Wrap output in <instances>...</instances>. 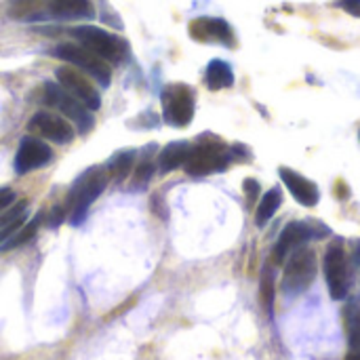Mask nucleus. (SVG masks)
Here are the masks:
<instances>
[{"instance_id":"f257e3e1","label":"nucleus","mask_w":360,"mask_h":360,"mask_svg":"<svg viewBox=\"0 0 360 360\" xmlns=\"http://www.w3.org/2000/svg\"><path fill=\"white\" fill-rule=\"evenodd\" d=\"M108 181H110V177H108L105 167H91L74 179V184L68 192V198H65V207H63L72 226H80V221L86 217L91 205L105 190Z\"/></svg>"},{"instance_id":"f03ea898","label":"nucleus","mask_w":360,"mask_h":360,"mask_svg":"<svg viewBox=\"0 0 360 360\" xmlns=\"http://www.w3.org/2000/svg\"><path fill=\"white\" fill-rule=\"evenodd\" d=\"M232 162L230 148L215 135H200L196 143H190L188 158L184 162V169L188 175H211L226 171Z\"/></svg>"},{"instance_id":"7ed1b4c3","label":"nucleus","mask_w":360,"mask_h":360,"mask_svg":"<svg viewBox=\"0 0 360 360\" xmlns=\"http://www.w3.org/2000/svg\"><path fill=\"white\" fill-rule=\"evenodd\" d=\"M70 34L78 40V44H82L84 49H89L108 63H122L129 57V42L103 27L78 25L72 27Z\"/></svg>"},{"instance_id":"20e7f679","label":"nucleus","mask_w":360,"mask_h":360,"mask_svg":"<svg viewBox=\"0 0 360 360\" xmlns=\"http://www.w3.org/2000/svg\"><path fill=\"white\" fill-rule=\"evenodd\" d=\"M323 268H325V278H327V287H329L331 297L333 300H346V295L352 289L354 272H352L350 255H348L342 240H333L327 247Z\"/></svg>"},{"instance_id":"39448f33","label":"nucleus","mask_w":360,"mask_h":360,"mask_svg":"<svg viewBox=\"0 0 360 360\" xmlns=\"http://www.w3.org/2000/svg\"><path fill=\"white\" fill-rule=\"evenodd\" d=\"M55 57L68 61L70 65H74L76 70L89 74L91 78H95L101 86H108L110 80H112V70H110V63L103 61L101 57H97L95 53H91L89 49H84L82 44L78 42H61L55 46L53 51Z\"/></svg>"},{"instance_id":"423d86ee","label":"nucleus","mask_w":360,"mask_h":360,"mask_svg":"<svg viewBox=\"0 0 360 360\" xmlns=\"http://www.w3.org/2000/svg\"><path fill=\"white\" fill-rule=\"evenodd\" d=\"M162 118L167 124L171 127H188L194 118V105H196V95L192 91V86L184 84V82H175L165 86L162 95Z\"/></svg>"},{"instance_id":"0eeeda50","label":"nucleus","mask_w":360,"mask_h":360,"mask_svg":"<svg viewBox=\"0 0 360 360\" xmlns=\"http://www.w3.org/2000/svg\"><path fill=\"white\" fill-rule=\"evenodd\" d=\"M44 103L55 108L57 112H61L63 118H68L70 122H74L82 135L95 127L93 110H89L84 103H80L76 97H72L61 84H53V82L44 84Z\"/></svg>"},{"instance_id":"6e6552de","label":"nucleus","mask_w":360,"mask_h":360,"mask_svg":"<svg viewBox=\"0 0 360 360\" xmlns=\"http://www.w3.org/2000/svg\"><path fill=\"white\" fill-rule=\"evenodd\" d=\"M289 264L283 276V293L285 295H300L304 293L316 278V255L312 249L300 247L289 255Z\"/></svg>"},{"instance_id":"1a4fd4ad","label":"nucleus","mask_w":360,"mask_h":360,"mask_svg":"<svg viewBox=\"0 0 360 360\" xmlns=\"http://www.w3.org/2000/svg\"><path fill=\"white\" fill-rule=\"evenodd\" d=\"M329 230L321 226V221H291L278 236V243L272 249V262L274 264H283L295 249L304 247L306 240L310 238H321L327 236Z\"/></svg>"},{"instance_id":"9d476101","label":"nucleus","mask_w":360,"mask_h":360,"mask_svg":"<svg viewBox=\"0 0 360 360\" xmlns=\"http://www.w3.org/2000/svg\"><path fill=\"white\" fill-rule=\"evenodd\" d=\"M57 80L59 84L72 95L76 97L80 103H84L89 110H99L101 108V95L99 91L93 86V82L74 65H63L57 70Z\"/></svg>"},{"instance_id":"9b49d317","label":"nucleus","mask_w":360,"mask_h":360,"mask_svg":"<svg viewBox=\"0 0 360 360\" xmlns=\"http://www.w3.org/2000/svg\"><path fill=\"white\" fill-rule=\"evenodd\" d=\"M53 160V150L46 141L42 139H36V137H23L19 148H17V154H15V160H13V167H15V173L17 175H25L34 169H42L46 167L49 162Z\"/></svg>"},{"instance_id":"f8f14e48","label":"nucleus","mask_w":360,"mask_h":360,"mask_svg":"<svg viewBox=\"0 0 360 360\" xmlns=\"http://www.w3.org/2000/svg\"><path fill=\"white\" fill-rule=\"evenodd\" d=\"M27 131H32L34 135H40L53 143H61V146L70 143L74 139L72 124L63 116H57L53 112H36L27 122Z\"/></svg>"},{"instance_id":"ddd939ff","label":"nucleus","mask_w":360,"mask_h":360,"mask_svg":"<svg viewBox=\"0 0 360 360\" xmlns=\"http://www.w3.org/2000/svg\"><path fill=\"white\" fill-rule=\"evenodd\" d=\"M190 36L198 42H217L224 46H236L232 25L219 17H198L190 23Z\"/></svg>"},{"instance_id":"4468645a","label":"nucleus","mask_w":360,"mask_h":360,"mask_svg":"<svg viewBox=\"0 0 360 360\" xmlns=\"http://www.w3.org/2000/svg\"><path fill=\"white\" fill-rule=\"evenodd\" d=\"M281 177L285 181V186L289 188V192L293 194V198L304 205V207H316L319 205V198H321V192H319V186L314 181H310L308 177H304L302 173L297 171H291L287 167H281Z\"/></svg>"},{"instance_id":"2eb2a0df","label":"nucleus","mask_w":360,"mask_h":360,"mask_svg":"<svg viewBox=\"0 0 360 360\" xmlns=\"http://www.w3.org/2000/svg\"><path fill=\"white\" fill-rule=\"evenodd\" d=\"M46 15L55 19H91L95 8L91 0H46Z\"/></svg>"},{"instance_id":"dca6fc26","label":"nucleus","mask_w":360,"mask_h":360,"mask_svg":"<svg viewBox=\"0 0 360 360\" xmlns=\"http://www.w3.org/2000/svg\"><path fill=\"white\" fill-rule=\"evenodd\" d=\"M25 217H27V202L25 200H19V202H13L4 213H0V247L6 243V238L25 224Z\"/></svg>"},{"instance_id":"f3484780","label":"nucleus","mask_w":360,"mask_h":360,"mask_svg":"<svg viewBox=\"0 0 360 360\" xmlns=\"http://www.w3.org/2000/svg\"><path fill=\"white\" fill-rule=\"evenodd\" d=\"M190 152V143L188 141H173L169 146L162 148V152L158 154V169L160 173H171L179 167H184L186 158Z\"/></svg>"},{"instance_id":"a211bd4d","label":"nucleus","mask_w":360,"mask_h":360,"mask_svg":"<svg viewBox=\"0 0 360 360\" xmlns=\"http://www.w3.org/2000/svg\"><path fill=\"white\" fill-rule=\"evenodd\" d=\"M346 333H348V354L346 360H360V306L350 304L344 312Z\"/></svg>"},{"instance_id":"6ab92c4d","label":"nucleus","mask_w":360,"mask_h":360,"mask_svg":"<svg viewBox=\"0 0 360 360\" xmlns=\"http://www.w3.org/2000/svg\"><path fill=\"white\" fill-rule=\"evenodd\" d=\"M154 150H156V146L154 143H150V146H146L141 152H137V165H135V169L131 171L133 173V184H131V188L133 190H141V188H146L148 184H150V179H152V175H154V160H152V154H154Z\"/></svg>"},{"instance_id":"aec40b11","label":"nucleus","mask_w":360,"mask_h":360,"mask_svg":"<svg viewBox=\"0 0 360 360\" xmlns=\"http://www.w3.org/2000/svg\"><path fill=\"white\" fill-rule=\"evenodd\" d=\"M205 82L211 91H221V89H230L234 84V72L230 68V63L221 61V59H213L207 65L205 72Z\"/></svg>"},{"instance_id":"412c9836","label":"nucleus","mask_w":360,"mask_h":360,"mask_svg":"<svg viewBox=\"0 0 360 360\" xmlns=\"http://www.w3.org/2000/svg\"><path fill=\"white\" fill-rule=\"evenodd\" d=\"M135 160H137V152L135 150H120L116 152L108 162H105V171H108V177L116 179V181H122L135 167Z\"/></svg>"},{"instance_id":"4be33fe9","label":"nucleus","mask_w":360,"mask_h":360,"mask_svg":"<svg viewBox=\"0 0 360 360\" xmlns=\"http://www.w3.org/2000/svg\"><path fill=\"white\" fill-rule=\"evenodd\" d=\"M281 202H283V192H281L278 188L268 190V192L264 194V198L259 200V205H257L255 224H257L259 228H262V226H266V224L274 217V213L278 211Z\"/></svg>"},{"instance_id":"5701e85b","label":"nucleus","mask_w":360,"mask_h":360,"mask_svg":"<svg viewBox=\"0 0 360 360\" xmlns=\"http://www.w3.org/2000/svg\"><path fill=\"white\" fill-rule=\"evenodd\" d=\"M40 224H42V215L38 213L32 221H25L21 228H17V230L6 238V243L0 247V251H11V249H17V247L25 245L27 240H32V238L36 236V232H38Z\"/></svg>"},{"instance_id":"b1692460","label":"nucleus","mask_w":360,"mask_h":360,"mask_svg":"<svg viewBox=\"0 0 360 360\" xmlns=\"http://www.w3.org/2000/svg\"><path fill=\"white\" fill-rule=\"evenodd\" d=\"M15 200H17V196L11 188H0V213H4Z\"/></svg>"},{"instance_id":"393cba45","label":"nucleus","mask_w":360,"mask_h":360,"mask_svg":"<svg viewBox=\"0 0 360 360\" xmlns=\"http://www.w3.org/2000/svg\"><path fill=\"white\" fill-rule=\"evenodd\" d=\"M272 274L270 272H266V276H264V281H262V295H264V300H266V306L270 308V304H272Z\"/></svg>"},{"instance_id":"a878e982","label":"nucleus","mask_w":360,"mask_h":360,"mask_svg":"<svg viewBox=\"0 0 360 360\" xmlns=\"http://www.w3.org/2000/svg\"><path fill=\"white\" fill-rule=\"evenodd\" d=\"M243 190H245V194H247V200L253 202V200L257 198V194H259V184H257L255 179H245Z\"/></svg>"},{"instance_id":"bb28decb","label":"nucleus","mask_w":360,"mask_h":360,"mask_svg":"<svg viewBox=\"0 0 360 360\" xmlns=\"http://www.w3.org/2000/svg\"><path fill=\"white\" fill-rule=\"evenodd\" d=\"M335 4L340 8H344L346 13H350L354 17H360V0H338Z\"/></svg>"},{"instance_id":"cd10ccee","label":"nucleus","mask_w":360,"mask_h":360,"mask_svg":"<svg viewBox=\"0 0 360 360\" xmlns=\"http://www.w3.org/2000/svg\"><path fill=\"white\" fill-rule=\"evenodd\" d=\"M359 137H360V131H359Z\"/></svg>"}]
</instances>
